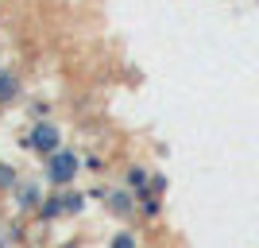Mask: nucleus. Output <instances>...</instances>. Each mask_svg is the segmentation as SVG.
I'll list each match as a JSON object with an SVG mask.
<instances>
[{"mask_svg": "<svg viewBox=\"0 0 259 248\" xmlns=\"http://www.w3.org/2000/svg\"><path fill=\"white\" fill-rule=\"evenodd\" d=\"M74 174H77V155L58 148L51 155V163H47V179H51L54 186H66V183H74Z\"/></svg>", "mask_w": 259, "mask_h": 248, "instance_id": "nucleus-1", "label": "nucleus"}, {"mask_svg": "<svg viewBox=\"0 0 259 248\" xmlns=\"http://www.w3.org/2000/svg\"><path fill=\"white\" fill-rule=\"evenodd\" d=\"M58 124H35V132H31V148L35 151H43V155H54L58 151Z\"/></svg>", "mask_w": 259, "mask_h": 248, "instance_id": "nucleus-2", "label": "nucleus"}, {"mask_svg": "<svg viewBox=\"0 0 259 248\" xmlns=\"http://www.w3.org/2000/svg\"><path fill=\"white\" fill-rule=\"evenodd\" d=\"M16 93H20V82L8 74V70H0V105H8V101H16Z\"/></svg>", "mask_w": 259, "mask_h": 248, "instance_id": "nucleus-3", "label": "nucleus"}, {"mask_svg": "<svg viewBox=\"0 0 259 248\" xmlns=\"http://www.w3.org/2000/svg\"><path fill=\"white\" fill-rule=\"evenodd\" d=\"M112 248H136V237H132V233H120V237L112 240Z\"/></svg>", "mask_w": 259, "mask_h": 248, "instance_id": "nucleus-4", "label": "nucleus"}, {"mask_svg": "<svg viewBox=\"0 0 259 248\" xmlns=\"http://www.w3.org/2000/svg\"><path fill=\"white\" fill-rule=\"evenodd\" d=\"M143 179H147V174H143V171H132V174H128V183L136 186V190H143Z\"/></svg>", "mask_w": 259, "mask_h": 248, "instance_id": "nucleus-5", "label": "nucleus"}]
</instances>
